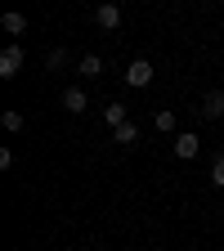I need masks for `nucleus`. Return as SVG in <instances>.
<instances>
[{"label":"nucleus","mask_w":224,"mask_h":251,"mask_svg":"<svg viewBox=\"0 0 224 251\" xmlns=\"http://www.w3.org/2000/svg\"><path fill=\"white\" fill-rule=\"evenodd\" d=\"M18 72H23V50L18 45H5V50H0V76L14 81Z\"/></svg>","instance_id":"obj_1"},{"label":"nucleus","mask_w":224,"mask_h":251,"mask_svg":"<svg viewBox=\"0 0 224 251\" xmlns=\"http://www.w3.org/2000/svg\"><path fill=\"white\" fill-rule=\"evenodd\" d=\"M148 81H152V63H148V58H135L130 68H125V85H135V90H144Z\"/></svg>","instance_id":"obj_2"},{"label":"nucleus","mask_w":224,"mask_h":251,"mask_svg":"<svg viewBox=\"0 0 224 251\" xmlns=\"http://www.w3.org/2000/svg\"><path fill=\"white\" fill-rule=\"evenodd\" d=\"M198 152H202V139H198L193 130L175 135V157H184V162H188V157H198Z\"/></svg>","instance_id":"obj_3"},{"label":"nucleus","mask_w":224,"mask_h":251,"mask_svg":"<svg viewBox=\"0 0 224 251\" xmlns=\"http://www.w3.org/2000/svg\"><path fill=\"white\" fill-rule=\"evenodd\" d=\"M63 108H68V112H85V108H90L85 90H81V85H68V90H63Z\"/></svg>","instance_id":"obj_4"},{"label":"nucleus","mask_w":224,"mask_h":251,"mask_svg":"<svg viewBox=\"0 0 224 251\" xmlns=\"http://www.w3.org/2000/svg\"><path fill=\"white\" fill-rule=\"evenodd\" d=\"M94 23H99L103 31H112V27H121V9L117 5H99L94 9Z\"/></svg>","instance_id":"obj_5"},{"label":"nucleus","mask_w":224,"mask_h":251,"mask_svg":"<svg viewBox=\"0 0 224 251\" xmlns=\"http://www.w3.org/2000/svg\"><path fill=\"white\" fill-rule=\"evenodd\" d=\"M202 117H224V90H211L202 99Z\"/></svg>","instance_id":"obj_6"},{"label":"nucleus","mask_w":224,"mask_h":251,"mask_svg":"<svg viewBox=\"0 0 224 251\" xmlns=\"http://www.w3.org/2000/svg\"><path fill=\"white\" fill-rule=\"evenodd\" d=\"M112 139H117V144H125V148H130V144H139V126H135V121L117 126V130H112Z\"/></svg>","instance_id":"obj_7"},{"label":"nucleus","mask_w":224,"mask_h":251,"mask_svg":"<svg viewBox=\"0 0 224 251\" xmlns=\"http://www.w3.org/2000/svg\"><path fill=\"white\" fill-rule=\"evenodd\" d=\"M81 76H90V81L103 76V58H99V54H85V58H81Z\"/></svg>","instance_id":"obj_8"},{"label":"nucleus","mask_w":224,"mask_h":251,"mask_svg":"<svg viewBox=\"0 0 224 251\" xmlns=\"http://www.w3.org/2000/svg\"><path fill=\"white\" fill-rule=\"evenodd\" d=\"M152 126H157V130H166V135H171V130H175V126H179V117H175L171 108H162V112H157V117H152Z\"/></svg>","instance_id":"obj_9"},{"label":"nucleus","mask_w":224,"mask_h":251,"mask_svg":"<svg viewBox=\"0 0 224 251\" xmlns=\"http://www.w3.org/2000/svg\"><path fill=\"white\" fill-rule=\"evenodd\" d=\"M0 23H5V31H9V36H23V31H27V18H23V14H5Z\"/></svg>","instance_id":"obj_10"},{"label":"nucleus","mask_w":224,"mask_h":251,"mask_svg":"<svg viewBox=\"0 0 224 251\" xmlns=\"http://www.w3.org/2000/svg\"><path fill=\"white\" fill-rule=\"evenodd\" d=\"M103 117L112 121V130H117V126H125V121H130V117H125V103H108V108H103Z\"/></svg>","instance_id":"obj_11"},{"label":"nucleus","mask_w":224,"mask_h":251,"mask_svg":"<svg viewBox=\"0 0 224 251\" xmlns=\"http://www.w3.org/2000/svg\"><path fill=\"white\" fill-rule=\"evenodd\" d=\"M0 126H5L9 135H18V130H23L27 121H23V112H5V117H0Z\"/></svg>","instance_id":"obj_12"},{"label":"nucleus","mask_w":224,"mask_h":251,"mask_svg":"<svg viewBox=\"0 0 224 251\" xmlns=\"http://www.w3.org/2000/svg\"><path fill=\"white\" fill-rule=\"evenodd\" d=\"M211 184H215V188H224V152L215 157V166H211Z\"/></svg>","instance_id":"obj_13"},{"label":"nucleus","mask_w":224,"mask_h":251,"mask_svg":"<svg viewBox=\"0 0 224 251\" xmlns=\"http://www.w3.org/2000/svg\"><path fill=\"white\" fill-rule=\"evenodd\" d=\"M45 63H50V68H63V63H68V50H50Z\"/></svg>","instance_id":"obj_14"}]
</instances>
